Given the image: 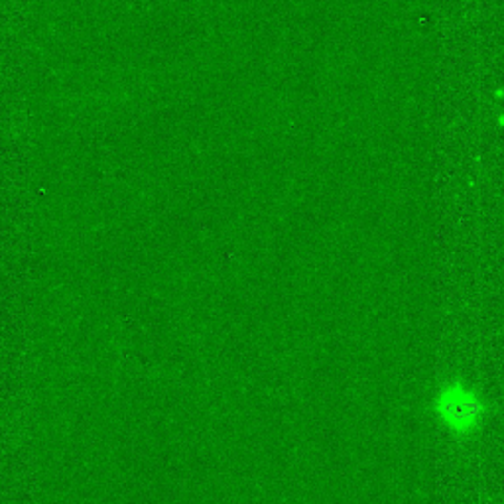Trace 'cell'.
<instances>
[{
	"label": "cell",
	"instance_id": "obj_1",
	"mask_svg": "<svg viewBox=\"0 0 504 504\" xmlns=\"http://www.w3.org/2000/svg\"><path fill=\"white\" fill-rule=\"evenodd\" d=\"M435 414L451 433L469 435L481 425L484 404L471 386L461 380H451L435 396Z\"/></svg>",
	"mask_w": 504,
	"mask_h": 504
}]
</instances>
